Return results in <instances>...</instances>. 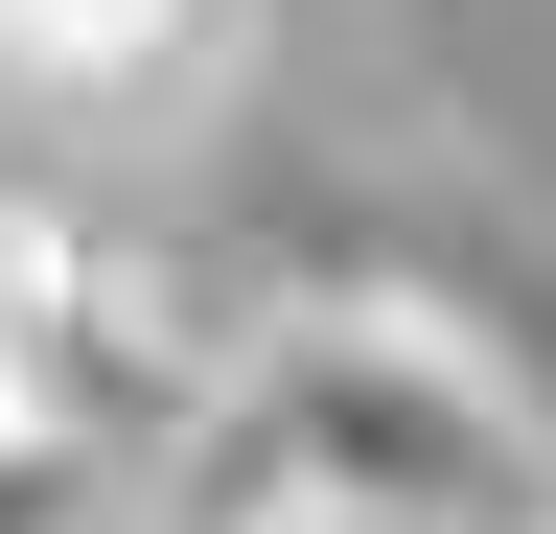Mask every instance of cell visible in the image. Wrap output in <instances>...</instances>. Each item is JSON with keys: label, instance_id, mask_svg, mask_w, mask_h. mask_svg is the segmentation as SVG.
Wrapping results in <instances>:
<instances>
[{"label": "cell", "instance_id": "3957f363", "mask_svg": "<svg viewBox=\"0 0 556 534\" xmlns=\"http://www.w3.org/2000/svg\"><path fill=\"white\" fill-rule=\"evenodd\" d=\"M0 534H116V464L47 442V419H0Z\"/></svg>", "mask_w": 556, "mask_h": 534}, {"label": "cell", "instance_id": "277c9868", "mask_svg": "<svg viewBox=\"0 0 556 534\" xmlns=\"http://www.w3.org/2000/svg\"><path fill=\"white\" fill-rule=\"evenodd\" d=\"M24 210L47 186H0V419H24Z\"/></svg>", "mask_w": 556, "mask_h": 534}, {"label": "cell", "instance_id": "7a4b0ae2", "mask_svg": "<svg viewBox=\"0 0 556 534\" xmlns=\"http://www.w3.org/2000/svg\"><path fill=\"white\" fill-rule=\"evenodd\" d=\"M208 47H232V0H0V94L24 116H163Z\"/></svg>", "mask_w": 556, "mask_h": 534}, {"label": "cell", "instance_id": "6da1fadb", "mask_svg": "<svg viewBox=\"0 0 556 534\" xmlns=\"http://www.w3.org/2000/svg\"><path fill=\"white\" fill-rule=\"evenodd\" d=\"M163 534H556L533 395L417 302H302L186 395Z\"/></svg>", "mask_w": 556, "mask_h": 534}]
</instances>
